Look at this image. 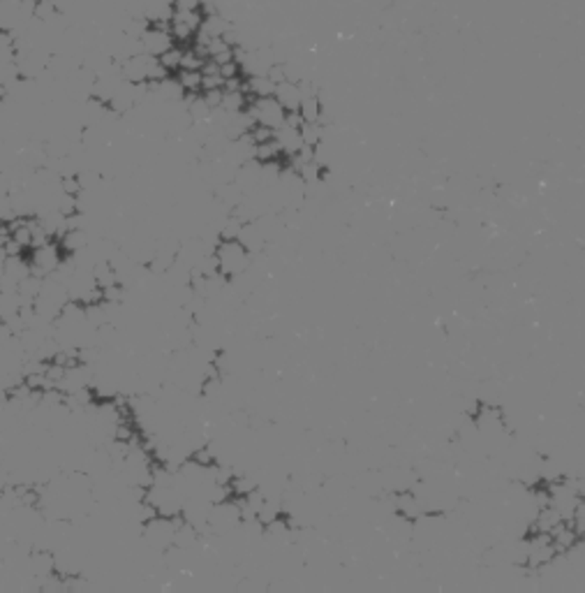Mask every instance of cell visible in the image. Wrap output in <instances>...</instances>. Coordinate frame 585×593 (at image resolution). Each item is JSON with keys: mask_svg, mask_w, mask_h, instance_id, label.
Segmentation results:
<instances>
[{"mask_svg": "<svg viewBox=\"0 0 585 593\" xmlns=\"http://www.w3.org/2000/svg\"><path fill=\"white\" fill-rule=\"evenodd\" d=\"M181 519H183V515H179V517L153 515L151 519H146V522L142 524V537L151 550H157V552L172 550L174 537H176V528H179Z\"/></svg>", "mask_w": 585, "mask_h": 593, "instance_id": "cell-3", "label": "cell"}, {"mask_svg": "<svg viewBox=\"0 0 585 593\" xmlns=\"http://www.w3.org/2000/svg\"><path fill=\"white\" fill-rule=\"evenodd\" d=\"M0 320H3V318H0Z\"/></svg>", "mask_w": 585, "mask_h": 593, "instance_id": "cell-17", "label": "cell"}, {"mask_svg": "<svg viewBox=\"0 0 585 593\" xmlns=\"http://www.w3.org/2000/svg\"><path fill=\"white\" fill-rule=\"evenodd\" d=\"M246 109H248V114L253 116L255 125H264V128L275 130V128H280L285 123L287 109L273 96H268V98H250Z\"/></svg>", "mask_w": 585, "mask_h": 593, "instance_id": "cell-5", "label": "cell"}, {"mask_svg": "<svg viewBox=\"0 0 585 593\" xmlns=\"http://www.w3.org/2000/svg\"><path fill=\"white\" fill-rule=\"evenodd\" d=\"M301 139L305 146H317L324 142V128L322 123H303L301 125Z\"/></svg>", "mask_w": 585, "mask_h": 593, "instance_id": "cell-14", "label": "cell"}, {"mask_svg": "<svg viewBox=\"0 0 585 593\" xmlns=\"http://www.w3.org/2000/svg\"><path fill=\"white\" fill-rule=\"evenodd\" d=\"M88 234H86V230H81V227H74V230H68L65 234L58 239V246L65 255H74V253H79V250H83L88 246Z\"/></svg>", "mask_w": 585, "mask_h": 593, "instance_id": "cell-10", "label": "cell"}, {"mask_svg": "<svg viewBox=\"0 0 585 593\" xmlns=\"http://www.w3.org/2000/svg\"><path fill=\"white\" fill-rule=\"evenodd\" d=\"M65 253L60 250L58 241H46L42 246H35L31 248V253H28V262H31V272L40 278H49L56 274V269L60 267Z\"/></svg>", "mask_w": 585, "mask_h": 593, "instance_id": "cell-4", "label": "cell"}, {"mask_svg": "<svg viewBox=\"0 0 585 593\" xmlns=\"http://www.w3.org/2000/svg\"><path fill=\"white\" fill-rule=\"evenodd\" d=\"M213 257L218 262V272L225 278L243 274L253 264V253L238 239H220L213 248Z\"/></svg>", "mask_w": 585, "mask_h": 593, "instance_id": "cell-1", "label": "cell"}, {"mask_svg": "<svg viewBox=\"0 0 585 593\" xmlns=\"http://www.w3.org/2000/svg\"><path fill=\"white\" fill-rule=\"evenodd\" d=\"M68 301H70L68 287L56 281V278H44L40 292H37L35 301H33V311H35V315H40L42 320L53 322Z\"/></svg>", "mask_w": 585, "mask_h": 593, "instance_id": "cell-2", "label": "cell"}, {"mask_svg": "<svg viewBox=\"0 0 585 593\" xmlns=\"http://www.w3.org/2000/svg\"><path fill=\"white\" fill-rule=\"evenodd\" d=\"M12 336H14V334H12V329L7 327V322L0 320V346H3V343H7Z\"/></svg>", "mask_w": 585, "mask_h": 593, "instance_id": "cell-16", "label": "cell"}, {"mask_svg": "<svg viewBox=\"0 0 585 593\" xmlns=\"http://www.w3.org/2000/svg\"><path fill=\"white\" fill-rule=\"evenodd\" d=\"M181 58H183V46L181 44H174L169 51H164L162 56H157V61H160V65L169 74H176V72L181 70Z\"/></svg>", "mask_w": 585, "mask_h": 593, "instance_id": "cell-13", "label": "cell"}, {"mask_svg": "<svg viewBox=\"0 0 585 593\" xmlns=\"http://www.w3.org/2000/svg\"><path fill=\"white\" fill-rule=\"evenodd\" d=\"M299 114L305 123H322V114H324V105L320 93H312V96H303L301 105H299Z\"/></svg>", "mask_w": 585, "mask_h": 593, "instance_id": "cell-11", "label": "cell"}, {"mask_svg": "<svg viewBox=\"0 0 585 593\" xmlns=\"http://www.w3.org/2000/svg\"><path fill=\"white\" fill-rule=\"evenodd\" d=\"M139 42H142V51L148 53V56H162L164 51H169L172 46L176 44L174 42V37L169 33V26H157V24H151L144 31V35L139 37Z\"/></svg>", "mask_w": 585, "mask_h": 593, "instance_id": "cell-6", "label": "cell"}, {"mask_svg": "<svg viewBox=\"0 0 585 593\" xmlns=\"http://www.w3.org/2000/svg\"><path fill=\"white\" fill-rule=\"evenodd\" d=\"M273 98L280 102V105L287 111H299V105H301V88H299V83H296V81L275 83Z\"/></svg>", "mask_w": 585, "mask_h": 593, "instance_id": "cell-9", "label": "cell"}, {"mask_svg": "<svg viewBox=\"0 0 585 593\" xmlns=\"http://www.w3.org/2000/svg\"><path fill=\"white\" fill-rule=\"evenodd\" d=\"M273 139H275V144L280 146V151L283 155H294L299 148L303 146V139H301V130H296V128H290V125H280V128H275L273 130Z\"/></svg>", "mask_w": 585, "mask_h": 593, "instance_id": "cell-7", "label": "cell"}, {"mask_svg": "<svg viewBox=\"0 0 585 593\" xmlns=\"http://www.w3.org/2000/svg\"><path fill=\"white\" fill-rule=\"evenodd\" d=\"M241 244H243L250 253H262L264 250V246H266V234L262 232V227L257 225V220H253V222H243V225H241V232H238V237H236Z\"/></svg>", "mask_w": 585, "mask_h": 593, "instance_id": "cell-8", "label": "cell"}, {"mask_svg": "<svg viewBox=\"0 0 585 593\" xmlns=\"http://www.w3.org/2000/svg\"><path fill=\"white\" fill-rule=\"evenodd\" d=\"M201 0H174V9H181V12H197Z\"/></svg>", "mask_w": 585, "mask_h": 593, "instance_id": "cell-15", "label": "cell"}, {"mask_svg": "<svg viewBox=\"0 0 585 593\" xmlns=\"http://www.w3.org/2000/svg\"><path fill=\"white\" fill-rule=\"evenodd\" d=\"M176 81L181 83V88L185 91V96L192 93H201V72L199 70H179L174 74Z\"/></svg>", "mask_w": 585, "mask_h": 593, "instance_id": "cell-12", "label": "cell"}]
</instances>
